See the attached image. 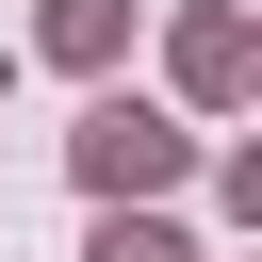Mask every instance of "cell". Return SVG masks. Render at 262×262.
Instances as JSON below:
<instances>
[{
    "mask_svg": "<svg viewBox=\"0 0 262 262\" xmlns=\"http://www.w3.org/2000/svg\"><path fill=\"white\" fill-rule=\"evenodd\" d=\"M180 164H196V131H180V115H147V98H82V131H66V180H82L98 213H147Z\"/></svg>",
    "mask_w": 262,
    "mask_h": 262,
    "instance_id": "obj_1",
    "label": "cell"
},
{
    "mask_svg": "<svg viewBox=\"0 0 262 262\" xmlns=\"http://www.w3.org/2000/svg\"><path fill=\"white\" fill-rule=\"evenodd\" d=\"M164 66H180V98H196V115H229V98L262 82V33H246V0H196V16L164 33Z\"/></svg>",
    "mask_w": 262,
    "mask_h": 262,
    "instance_id": "obj_2",
    "label": "cell"
},
{
    "mask_svg": "<svg viewBox=\"0 0 262 262\" xmlns=\"http://www.w3.org/2000/svg\"><path fill=\"white\" fill-rule=\"evenodd\" d=\"M131 16H147V0H49V16H33V49H49V66H82V82H115V66H131Z\"/></svg>",
    "mask_w": 262,
    "mask_h": 262,
    "instance_id": "obj_3",
    "label": "cell"
},
{
    "mask_svg": "<svg viewBox=\"0 0 262 262\" xmlns=\"http://www.w3.org/2000/svg\"><path fill=\"white\" fill-rule=\"evenodd\" d=\"M82 262H196V246H180L164 213H98V229H82Z\"/></svg>",
    "mask_w": 262,
    "mask_h": 262,
    "instance_id": "obj_4",
    "label": "cell"
}]
</instances>
